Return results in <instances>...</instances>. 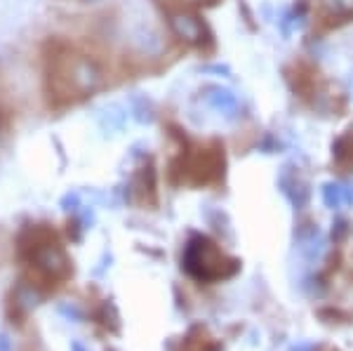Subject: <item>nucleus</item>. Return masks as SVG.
Returning a JSON list of instances; mask_svg holds the SVG:
<instances>
[{
  "mask_svg": "<svg viewBox=\"0 0 353 351\" xmlns=\"http://www.w3.org/2000/svg\"><path fill=\"white\" fill-rule=\"evenodd\" d=\"M43 76L50 104L68 106L94 94L104 85V66L76 45L52 38L43 50Z\"/></svg>",
  "mask_w": 353,
  "mask_h": 351,
  "instance_id": "1",
  "label": "nucleus"
},
{
  "mask_svg": "<svg viewBox=\"0 0 353 351\" xmlns=\"http://www.w3.org/2000/svg\"><path fill=\"white\" fill-rule=\"evenodd\" d=\"M19 257L26 267H31L33 279L38 283H57L71 276V262L61 248L59 236L48 224H31L19 234Z\"/></svg>",
  "mask_w": 353,
  "mask_h": 351,
  "instance_id": "2",
  "label": "nucleus"
},
{
  "mask_svg": "<svg viewBox=\"0 0 353 351\" xmlns=\"http://www.w3.org/2000/svg\"><path fill=\"white\" fill-rule=\"evenodd\" d=\"M241 267L238 259L229 257L221 248L208 236H193L184 250V269L201 283H217L231 279Z\"/></svg>",
  "mask_w": 353,
  "mask_h": 351,
  "instance_id": "3",
  "label": "nucleus"
},
{
  "mask_svg": "<svg viewBox=\"0 0 353 351\" xmlns=\"http://www.w3.org/2000/svg\"><path fill=\"white\" fill-rule=\"evenodd\" d=\"M181 174V182L191 186H210L224 177V149L219 144L196 146L179 158L174 166Z\"/></svg>",
  "mask_w": 353,
  "mask_h": 351,
  "instance_id": "4",
  "label": "nucleus"
},
{
  "mask_svg": "<svg viewBox=\"0 0 353 351\" xmlns=\"http://www.w3.org/2000/svg\"><path fill=\"white\" fill-rule=\"evenodd\" d=\"M168 24L179 41L193 45V48H205L210 43V28L196 12L186 8H170L168 10Z\"/></svg>",
  "mask_w": 353,
  "mask_h": 351,
  "instance_id": "5",
  "label": "nucleus"
},
{
  "mask_svg": "<svg viewBox=\"0 0 353 351\" xmlns=\"http://www.w3.org/2000/svg\"><path fill=\"white\" fill-rule=\"evenodd\" d=\"M203 99L210 109H212L214 113H219V116H224V118H233L238 113V109H241L236 94L226 88H219V85H210V88H205Z\"/></svg>",
  "mask_w": 353,
  "mask_h": 351,
  "instance_id": "6",
  "label": "nucleus"
},
{
  "mask_svg": "<svg viewBox=\"0 0 353 351\" xmlns=\"http://www.w3.org/2000/svg\"><path fill=\"white\" fill-rule=\"evenodd\" d=\"M318 12L330 24H344L353 19V0H316Z\"/></svg>",
  "mask_w": 353,
  "mask_h": 351,
  "instance_id": "7",
  "label": "nucleus"
},
{
  "mask_svg": "<svg viewBox=\"0 0 353 351\" xmlns=\"http://www.w3.org/2000/svg\"><path fill=\"white\" fill-rule=\"evenodd\" d=\"M186 351H217V344L205 328H193L191 335L186 337Z\"/></svg>",
  "mask_w": 353,
  "mask_h": 351,
  "instance_id": "8",
  "label": "nucleus"
},
{
  "mask_svg": "<svg viewBox=\"0 0 353 351\" xmlns=\"http://www.w3.org/2000/svg\"><path fill=\"white\" fill-rule=\"evenodd\" d=\"M334 151H337L339 158H353V130L346 137H341L337 141V146H334Z\"/></svg>",
  "mask_w": 353,
  "mask_h": 351,
  "instance_id": "9",
  "label": "nucleus"
},
{
  "mask_svg": "<svg viewBox=\"0 0 353 351\" xmlns=\"http://www.w3.org/2000/svg\"><path fill=\"white\" fill-rule=\"evenodd\" d=\"M186 3H193V5H214L217 0H186Z\"/></svg>",
  "mask_w": 353,
  "mask_h": 351,
  "instance_id": "10",
  "label": "nucleus"
},
{
  "mask_svg": "<svg viewBox=\"0 0 353 351\" xmlns=\"http://www.w3.org/2000/svg\"><path fill=\"white\" fill-rule=\"evenodd\" d=\"M73 3H97V0H73Z\"/></svg>",
  "mask_w": 353,
  "mask_h": 351,
  "instance_id": "11",
  "label": "nucleus"
}]
</instances>
